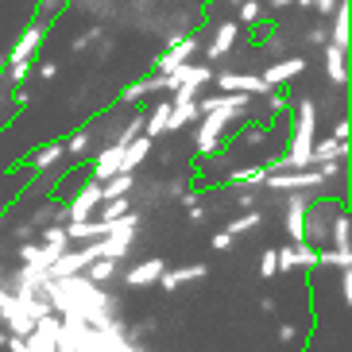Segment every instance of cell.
Here are the masks:
<instances>
[{
    "label": "cell",
    "instance_id": "f907efd6",
    "mask_svg": "<svg viewBox=\"0 0 352 352\" xmlns=\"http://www.w3.org/2000/svg\"><path fill=\"white\" fill-rule=\"evenodd\" d=\"M259 310H263V314H275V298H267V294H263V298H259Z\"/></svg>",
    "mask_w": 352,
    "mask_h": 352
},
{
    "label": "cell",
    "instance_id": "db71d44e",
    "mask_svg": "<svg viewBox=\"0 0 352 352\" xmlns=\"http://www.w3.org/2000/svg\"><path fill=\"white\" fill-rule=\"evenodd\" d=\"M294 4H298V8H314V0H294Z\"/></svg>",
    "mask_w": 352,
    "mask_h": 352
},
{
    "label": "cell",
    "instance_id": "5b68a950",
    "mask_svg": "<svg viewBox=\"0 0 352 352\" xmlns=\"http://www.w3.org/2000/svg\"><path fill=\"white\" fill-rule=\"evenodd\" d=\"M101 201H104V197H101V182H97V178H85L82 190L66 201V221H89Z\"/></svg>",
    "mask_w": 352,
    "mask_h": 352
},
{
    "label": "cell",
    "instance_id": "681fc988",
    "mask_svg": "<svg viewBox=\"0 0 352 352\" xmlns=\"http://www.w3.org/2000/svg\"><path fill=\"white\" fill-rule=\"evenodd\" d=\"M182 190H186V182H182V178H170V182H166V194H182Z\"/></svg>",
    "mask_w": 352,
    "mask_h": 352
},
{
    "label": "cell",
    "instance_id": "44dd1931",
    "mask_svg": "<svg viewBox=\"0 0 352 352\" xmlns=\"http://www.w3.org/2000/svg\"><path fill=\"white\" fill-rule=\"evenodd\" d=\"M166 120H170V97L155 101V104H151V113H144V135L159 140V135L166 132Z\"/></svg>",
    "mask_w": 352,
    "mask_h": 352
},
{
    "label": "cell",
    "instance_id": "4dcf8cb0",
    "mask_svg": "<svg viewBox=\"0 0 352 352\" xmlns=\"http://www.w3.org/2000/svg\"><path fill=\"white\" fill-rule=\"evenodd\" d=\"M135 135H144V113H132L120 124V132H116V144H132Z\"/></svg>",
    "mask_w": 352,
    "mask_h": 352
},
{
    "label": "cell",
    "instance_id": "816d5d0a",
    "mask_svg": "<svg viewBox=\"0 0 352 352\" xmlns=\"http://www.w3.org/2000/svg\"><path fill=\"white\" fill-rule=\"evenodd\" d=\"M16 236H20V240H32L35 228H32V225H20V228H16Z\"/></svg>",
    "mask_w": 352,
    "mask_h": 352
},
{
    "label": "cell",
    "instance_id": "680465c9",
    "mask_svg": "<svg viewBox=\"0 0 352 352\" xmlns=\"http://www.w3.org/2000/svg\"><path fill=\"white\" fill-rule=\"evenodd\" d=\"M228 4H240V0H228Z\"/></svg>",
    "mask_w": 352,
    "mask_h": 352
},
{
    "label": "cell",
    "instance_id": "30bf717a",
    "mask_svg": "<svg viewBox=\"0 0 352 352\" xmlns=\"http://www.w3.org/2000/svg\"><path fill=\"white\" fill-rule=\"evenodd\" d=\"M306 206H310V194H302V190H290V194H287L283 225H287V236L294 240V244L302 240V217H306Z\"/></svg>",
    "mask_w": 352,
    "mask_h": 352
},
{
    "label": "cell",
    "instance_id": "7a4b0ae2",
    "mask_svg": "<svg viewBox=\"0 0 352 352\" xmlns=\"http://www.w3.org/2000/svg\"><path fill=\"white\" fill-rule=\"evenodd\" d=\"M341 209H344L341 197H318V201H310L306 206V217H302V240L314 244V248L329 244V225Z\"/></svg>",
    "mask_w": 352,
    "mask_h": 352
},
{
    "label": "cell",
    "instance_id": "d6986e66",
    "mask_svg": "<svg viewBox=\"0 0 352 352\" xmlns=\"http://www.w3.org/2000/svg\"><path fill=\"white\" fill-rule=\"evenodd\" d=\"M267 175H271V166H267V163H248V166H236V170L228 175V182H232V186L259 190L263 182H267Z\"/></svg>",
    "mask_w": 352,
    "mask_h": 352
},
{
    "label": "cell",
    "instance_id": "ba28073f",
    "mask_svg": "<svg viewBox=\"0 0 352 352\" xmlns=\"http://www.w3.org/2000/svg\"><path fill=\"white\" fill-rule=\"evenodd\" d=\"M325 78L337 94L349 89V47H337V43H325Z\"/></svg>",
    "mask_w": 352,
    "mask_h": 352
},
{
    "label": "cell",
    "instance_id": "8fae6325",
    "mask_svg": "<svg viewBox=\"0 0 352 352\" xmlns=\"http://www.w3.org/2000/svg\"><path fill=\"white\" fill-rule=\"evenodd\" d=\"M302 70H306V58H279V63H271L267 70H263V82L275 85V89H283V85H290L294 78H302Z\"/></svg>",
    "mask_w": 352,
    "mask_h": 352
},
{
    "label": "cell",
    "instance_id": "836d02e7",
    "mask_svg": "<svg viewBox=\"0 0 352 352\" xmlns=\"http://www.w3.org/2000/svg\"><path fill=\"white\" fill-rule=\"evenodd\" d=\"M275 259H279V271H298V248H294V240L275 248Z\"/></svg>",
    "mask_w": 352,
    "mask_h": 352
},
{
    "label": "cell",
    "instance_id": "484cf974",
    "mask_svg": "<svg viewBox=\"0 0 352 352\" xmlns=\"http://www.w3.org/2000/svg\"><path fill=\"white\" fill-rule=\"evenodd\" d=\"M259 225H263V209H244V213H240V217H232L225 228L232 232V236H244V232H256Z\"/></svg>",
    "mask_w": 352,
    "mask_h": 352
},
{
    "label": "cell",
    "instance_id": "277c9868",
    "mask_svg": "<svg viewBox=\"0 0 352 352\" xmlns=\"http://www.w3.org/2000/svg\"><path fill=\"white\" fill-rule=\"evenodd\" d=\"M213 85H217L221 94H248V97H263L267 89H275V85L263 82V74H248V70L213 74Z\"/></svg>",
    "mask_w": 352,
    "mask_h": 352
},
{
    "label": "cell",
    "instance_id": "4fadbf2b",
    "mask_svg": "<svg viewBox=\"0 0 352 352\" xmlns=\"http://www.w3.org/2000/svg\"><path fill=\"white\" fill-rule=\"evenodd\" d=\"M120 159H124V144H116V140H113L109 147H101V151L94 155V166H89L94 175H89V178L104 182L109 175H116V170H120Z\"/></svg>",
    "mask_w": 352,
    "mask_h": 352
},
{
    "label": "cell",
    "instance_id": "9c48e42d",
    "mask_svg": "<svg viewBox=\"0 0 352 352\" xmlns=\"http://www.w3.org/2000/svg\"><path fill=\"white\" fill-rule=\"evenodd\" d=\"M298 144H314L318 140V101L314 97H302L298 101V113H294V135Z\"/></svg>",
    "mask_w": 352,
    "mask_h": 352
},
{
    "label": "cell",
    "instance_id": "60d3db41",
    "mask_svg": "<svg viewBox=\"0 0 352 352\" xmlns=\"http://www.w3.org/2000/svg\"><path fill=\"white\" fill-rule=\"evenodd\" d=\"M66 4H70V0H39V20H51V16H58Z\"/></svg>",
    "mask_w": 352,
    "mask_h": 352
},
{
    "label": "cell",
    "instance_id": "d590c367",
    "mask_svg": "<svg viewBox=\"0 0 352 352\" xmlns=\"http://www.w3.org/2000/svg\"><path fill=\"white\" fill-rule=\"evenodd\" d=\"M279 275V259H275V248H263L259 256V279H275Z\"/></svg>",
    "mask_w": 352,
    "mask_h": 352
},
{
    "label": "cell",
    "instance_id": "e0dca14e",
    "mask_svg": "<svg viewBox=\"0 0 352 352\" xmlns=\"http://www.w3.org/2000/svg\"><path fill=\"white\" fill-rule=\"evenodd\" d=\"M197 116H201L197 97H186V101H175V97H170V120H166V132H178V128L194 124Z\"/></svg>",
    "mask_w": 352,
    "mask_h": 352
},
{
    "label": "cell",
    "instance_id": "cb8c5ba5",
    "mask_svg": "<svg viewBox=\"0 0 352 352\" xmlns=\"http://www.w3.org/2000/svg\"><path fill=\"white\" fill-rule=\"evenodd\" d=\"M329 43L337 47H349V0H341L329 16Z\"/></svg>",
    "mask_w": 352,
    "mask_h": 352
},
{
    "label": "cell",
    "instance_id": "d4e9b609",
    "mask_svg": "<svg viewBox=\"0 0 352 352\" xmlns=\"http://www.w3.org/2000/svg\"><path fill=\"white\" fill-rule=\"evenodd\" d=\"M66 159V151H63V140H54V144H47V147H39L32 155V170H51L54 163H63Z\"/></svg>",
    "mask_w": 352,
    "mask_h": 352
},
{
    "label": "cell",
    "instance_id": "f1b7e54d",
    "mask_svg": "<svg viewBox=\"0 0 352 352\" xmlns=\"http://www.w3.org/2000/svg\"><path fill=\"white\" fill-rule=\"evenodd\" d=\"M89 147H94V140H89V132H85V128H78L74 135H66V140H63V151H66V155H74V159L89 155Z\"/></svg>",
    "mask_w": 352,
    "mask_h": 352
},
{
    "label": "cell",
    "instance_id": "8992f818",
    "mask_svg": "<svg viewBox=\"0 0 352 352\" xmlns=\"http://www.w3.org/2000/svg\"><path fill=\"white\" fill-rule=\"evenodd\" d=\"M201 51V39L197 35H175V39L166 43V51L159 54V74H170L175 66H182V63H190L194 54Z\"/></svg>",
    "mask_w": 352,
    "mask_h": 352
},
{
    "label": "cell",
    "instance_id": "bcb514c9",
    "mask_svg": "<svg viewBox=\"0 0 352 352\" xmlns=\"http://www.w3.org/2000/svg\"><path fill=\"white\" fill-rule=\"evenodd\" d=\"M310 43H314V47H325V43H329V28H314Z\"/></svg>",
    "mask_w": 352,
    "mask_h": 352
},
{
    "label": "cell",
    "instance_id": "c3c4849f",
    "mask_svg": "<svg viewBox=\"0 0 352 352\" xmlns=\"http://www.w3.org/2000/svg\"><path fill=\"white\" fill-rule=\"evenodd\" d=\"M39 78H47V82H51V78H58V63H43L39 66Z\"/></svg>",
    "mask_w": 352,
    "mask_h": 352
},
{
    "label": "cell",
    "instance_id": "f6af8a7d",
    "mask_svg": "<svg viewBox=\"0 0 352 352\" xmlns=\"http://www.w3.org/2000/svg\"><path fill=\"white\" fill-rule=\"evenodd\" d=\"M341 302H344V306L352 302V275H349V271H341Z\"/></svg>",
    "mask_w": 352,
    "mask_h": 352
},
{
    "label": "cell",
    "instance_id": "7bdbcfd3",
    "mask_svg": "<svg viewBox=\"0 0 352 352\" xmlns=\"http://www.w3.org/2000/svg\"><path fill=\"white\" fill-rule=\"evenodd\" d=\"M97 35H101V28H89V32H82L78 39H74V51H85V47L97 39Z\"/></svg>",
    "mask_w": 352,
    "mask_h": 352
},
{
    "label": "cell",
    "instance_id": "f546056e",
    "mask_svg": "<svg viewBox=\"0 0 352 352\" xmlns=\"http://www.w3.org/2000/svg\"><path fill=\"white\" fill-rule=\"evenodd\" d=\"M54 221H58V225H66V206H39V213H35V217L28 221V225H32L35 232H39L43 225H54Z\"/></svg>",
    "mask_w": 352,
    "mask_h": 352
},
{
    "label": "cell",
    "instance_id": "d6a6232c",
    "mask_svg": "<svg viewBox=\"0 0 352 352\" xmlns=\"http://www.w3.org/2000/svg\"><path fill=\"white\" fill-rule=\"evenodd\" d=\"M236 8H240V16H236V20L244 23V28H256V23H259V16H263V4H259V0H240Z\"/></svg>",
    "mask_w": 352,
    "mask_h": 352
},
{
    "label": "cell",
    "instance_id": "8d00e7d4",
    "mask_svg": "<svg viewBox=\"0 0 352 352\" xmlns=\"http://www.w3.org/2000/svg\"><path fill=\"white\" fill-rule=\"evenodd\" d=\"M28 74H32V63H12L8 66V82H4V85H12V89H16V85L28 82Z\"/></svg>",
    "mask_w": 352,
    "mask_h": 352
},
{
    "label": "cell",
    "instance_id": "603a6c76",
    "mask_svg": "<svg viewBox=\"0 0 352 352\" xmlns=\"http://www.w3.org/2000/svg\"><path fill=\"white\" fill-rule=\"evenodd\" d=\"M135 190V175H128V170H116V175H109L101 182V197L109 201V197H128Z\"/></svg>",
    "mask_w": 352,
    "mask_h": 352
},
{
    "label": "cell",
    "instance_id": "f5cc1de1",
    "mask_svg": "<svg viewBox=\"0 0 352 352\" xmlns=\"http://www.w3.org/2000/svg\"><path fill=\"white\" fill-rule=\"evenodd\" d=\"M290 4H294V0H271L267 8H271V12H283V8H290Z\"/></svg>",
    "mask_w": 352,
    "mask_h": 352
},
{
    "label": "cell",
    "instance_id": "7dc6e473",
    "mask_svg": "<svg viewBox=\"0 0 352 352\" xmlns=\"http://www.w3.org/2000/svg\"><path fill=\"white\" fill-rule=\"evenodd\" d=\"M341 0H314V8L321 12V16H333V8H337Z\"/></svg>",
    "mask_w": 352,
    "mask_h": 352
},
{
    "label": "cell",
    "instance_id": "91938a15",
    "mask_svg": "<svg viewBox=\"0 0 352 352\" xmlns=\"http://www.w3.org/2000/svg\"><path fill=\"white\" fill-rule=\"evenodd\" d=\"M0 275H4V267H0Z\"/></svg>",
    "mask_w": 352,
    "mask_h": 352
},
{
    "label": "cell",
    "instance_id": "ab89813d",
    "mask_svg": "<svg viewBox=\"0 0 352 352\" xmlns=\"http://www.w3.org/2000/svg\"><path fill=\"white\" fill-rule=\"evenodd\" d=\"M298 329H302V325H294V321H283L279 333H275V341H279V344H294V341H298Z\"/></svg>",
    "mask_w": 352,
    "mask_h": 352
},
{
    "label": "cell",
    "instance_id": "1f68e13d",
    "mask_svg": "<svg viewBox=\"0 0 352 352\" xmlns=\"http://www.w3.org/2000/svg\"><path fill=\"white\" fill-rule=\"evenodd\" d=\"M101 217L97 221H116V217H124L128 209H132V201H128V197H109V201H101Z\"/></svg>",
    "mask_w": 352,
    "mask_h": 352
},
{
    "label": "cell",
    "instance_id": "7c38bea8",
    "mask_svg": "<svg viewBox=\"0 0 352 352\" xmlns=\"http://www.w3.org/2000/svg\"><path fill=\"white\" fill-rule=\"evenodd\" d=\"M209 267L206 263H186V267H163V275H159V287L170 294V290H178L182 283H197V279H206Z\"/></svg>",
    "mask_w": 352,
    "mask_h": 352
},
{
    "label": "cell",
    "instance_id": "b9f144b4",
    "mask_svg": "<svg viewBox=\"0 0 352 352\" xmlns=\"http://www.w3.org/2000/svg\"><path fill=\"white\" fill-rule=\"evenodd\" d=\"M236 206H240V209H259V197H256V190H248V186H236Z\"/></svg>",
    "mask_w": 352,
    "mask_h": 352
},
{
    "label": "cell",
    "instance_id": "74e56055",
    "mask_svg": "<svg viewBox=\"0 0 352 352\" xmlns=\"http://www.w3.org/2000/svg\"><path fill=\"white\" fill-rule=\"evenodd\" d=\"M263 97H267V113H271V116H279V113H287V109H290V101L279 94V89H267Z\"/></svg>",
    "mask_w": 352,
    "mask_h": 352
},
{
    "label": "cell",
    "instance_id": "11a10c76",
    "mask_svg": "<svg viewBox=\"0 0 352 352\" xmlns=\"http://www.w3.org/2000/svg\"><path fill=\"white\" fill-rule=\"evenodd\" d=\"M4 341H8V333H4V325H0V344H4Z\"/></svg>",
    "mask_w": 352,
    "mask_h": 352
},
{
    "label": "cell",
    "instance_id": "ffe728a7",
    "mask_svg": "<svg viewBox=\"0 0 352 352\" xmlns=\"http://www.w3.org/2000/svg\"><path fill=\"white\" fill-rule=\"evenodd\" d=\"M104 232H109V221H66L70 244H89V240L104 236Z\"/></svg>",
    "mask_w": 352,
    "mask_h": 352
},
{
    "label": "cell",
    "instance_id": "83f0119b",
    "mask_svg": "<svg viewBox=\"0 0 352 352\" xmlns=\"http://www.w3.org/2000/svg\"><path fill=\"white\" fill-rule=\"evenodd\" d=\"M147 94H163V74H155V78H140V82H132L124 89V101H140V97Z\"/></svg>",
    "mask_w": 352,
    "mask_h": 352
},
{
    "label": "cell",
    "instance_id": "9a60e30c",
    "mask_svg": "<svg viewBox=\"0 0 352 352\" xmlns=\"http://www.w3.org/2000/svg\"><path fill=\"white\" fill-rule=\"evenodd\" d=\"M163 259H144V263H135V267L124 271V283L128 287H151V283H159V275H163Z\"/></svg>",
    "mask_w": 352,
    "mask_h": 352
},
{
    "label": "cell",
    "instance_id": "9f6ffc18",
    "mask_svg": "<svg viewBox=\"0 0 352 352\" xmlns=\"http://www.w3.org/2000/svg\"><path fill=\"white\" fill-rule=\"evenodd\" d=\"M4 213H8V209H4V206H0V221H4Z\"/></svg>",
    "mask_w": 352,
    "mask_h": 352
},
{
    "label": "cell",
    "instance_id": "7402d4cb",
    "mask_svg": "<svg viewBox=\"0 0 352 352\" xmlns=\"http://www.w3.org/2000/svg\"><path fill=\"white\" fill-rule=\"evenodd\" d=\"M116 275H120V263H116V259H104V256L89 259V267H85V279H89V283H97V287H104V283H113Z\"/></svg>",
    "mask_w": 352,
    "mask_h": 352
},
{
    "label": "cell",
    "instance_id": "6f0895ef",
    "mask_svg": "<svg viewBox=\"0 0 352 352\" xmlns=\"http://www.w3.org/2000/svg\"><path fill=\"white\" fill-rule=\"evenodd\" d=\"M0 97H4V82H0Z\"/></svg>",
    "mask_w": 352,
    "mask_h": 352
},
{
    "label": "cell",
    "instance_id": "2e32d148",
    "mask_svg": "<svg viewBox=\"0 0 352 352\" xmlns=\"http://www.w3.org/2000/svg\"><path fill=\"white\" fill-rule=\"evenodd\" d=\"M151 147H155V140H151V135H135L132 144H124V159H120V170L135 175V170H140V163H144V159L151 155Z\"/></svg>",
    "mask_w": 352,
    "mask_h": 352
},
{
    "label": "cell",
    "instance_id": "f35d334b",
    "mask_svg": "<svg viewBox=\"0 0 352 352\" xmlns=\"http://www.w3.org/2000/svg\"><path fill=\"white\" fill-rule=\"evenodd\" d=\"M209 244H213V252H228V248H232V244H236V236H232L228 228H217V232L209 236Z\"/></svg>",
    "mask_w": 352,
    "mask_h": 352
},
{
    "label": "cell",
    "instance_id": "52a82bcc",
    "mask_svg": "<svg viewBox=\"0 0 352 352\" xmlns=\"http://www.w3.org/2000/svg\"><path fill=\"white\" fill-rule=\"evenodd\" d=\"M236 39H240V23L236 20H225V23H217L213 28V39L206 43V58H209V66L213 63H221L225 54H232V47H236Z\"/></svg>",
    "mask_w": 352,
    "mask_h": 352
},
{
    "label": "cell",
    "instance_id": "6da1fadb",
    "mask_svg": "<svg viewBox=\"0 0 352 352\" xmlns=\"http://www.w3.org/2000/svg\"><path fill=\"white\" fill-rule=\"evenodd\" d=\"M47 298H51V310L58 318H78L85 325H94V329L116 321V310H120L109 290L85 279V271L82 275H66V279H47Z\"/></svg>",
    "mask_w": 352,
    "mask_h": 352
},
{
    "label": "cell",
    "instance_id": "ee69618b",
    "mask_svg": "<svg viewBox=\"0 0 352 352\" xmlns=\"http://www.w3.org/2000/svg\"><path fill=\"white\" fill-rule=\"evenodd\" d=\"M329 135H333V140H349V116H341V120L329 128Z\"/></svg>",
    "mask_w": 352,
    "mask_h": 352
},
{
    "label": "cell",
    "instance_id": "5bb4252c",
    "mask_svg": "<svg viewBox=\"0 0 352 352\" xmlns=\"http://www.w3.org/2000/svg\"><path fill=\"white\" fill-rule=\"evenodd\" d=\"M314 259H318V267L349 271L352 267V244H321V248H314Z\"/></svg>",
    "mask_w": 352,
    "mask_h": 352
},
{
    "label": "cell",
    "instance_id": "e575fe53",
    "mask_svg": "<svg viewBox=\"0 0 352 352\" xmlns=\"http://www.w3.org/2000/svg\"><path fill=\"white\" fill-rule=\"evenodd\" d=\"M182 206H186V213H190V221H206V206H201V197L194 194V190H182Z\"/></svg>",
    "mask_w": 352,
    "mask_h": 352
},
{
    "label": "cell",
    "instance_id": "ac0fdd59",
    "mask_svg": "<svg viewBox=\"0 0 352 352\" xmlns=\"http://www.w3.org/2000/svg\"><path fill=\"white\" fill-rule=\"evenodd\" d=\"M333 159H349V140H333V135H325V140H314L310 163H333Z\"/></svg>",
    "mask_w": 352,
    "mask_h": 352
},
{
    "label": "cell",
    "instance_id": "4316f807",
    "mask_svg": "<svg viewBox=\"0 0 352 352\" xmlns=\"http://www.w3.org/2000/svg\"><path fill=\"white\" fill-rule=\"evenodd\" d=\"M329 244H352V213H349V206L333 217V225H329Z\"/></svg>",
    "mask_w": 352,
    "mask_h": 352
},
{
    "label": "cell",
    "instance_id": "3957f363",
    "mask_svg": "<svg viewBox=\"0 0 352 352\" xmlns=\"http://www.w3.org/2000/svg\"><path fill=\"white\" fill-rule=\"evenodd\" d=\"M47 32H51V20L28 23V28L20 32V39L12 43V51L4 54V66H12V63H35V54H39V47H43V39H47Z\"/></svg>",
    "mask_w": 352,
    "mask_h": 352
}]
</instances>
